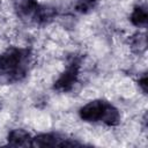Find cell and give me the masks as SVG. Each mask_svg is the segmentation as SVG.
<instances>
[{
  "instance_id": "ba28073f",
  "label": "cell",
  "mask_w": 148,
  "mask_h": 148,
  "mask_svg": "<svg viewBox=\"0 0 148 148\" xmlns=\"http://www.w3.org/2000/svg\"><path fill=\"white\" fill-rule=\"evenodd\" d=\"M130 21L133 25H135L138 28H146L147 21H148L147 7L145 5L135 6L130 15Z\"/></svg>"
},
{
  "instance_id": "3957f363",
  "label": "cell",
  "mask_w": 148,
  "mask_h": 148,
  "mask_svg": "<svg viewBox=\"0 0 148 148\" xmlns=\"http://www.w3.org/2000/svg\"><path fill=\"white\" fill-rule=\"evenodd\" d=\"M80 68H81L80 60L77 58H72L66 65V68L64 69V72L54 81L53 89L59 92H67L72 90V88L76 84L79 80Z\"/></svg>"
},
{
  "instance_id": "5b68a950",
  "label": "cell",
  "mask_w": 148,
  "mask_h": 148,
  "mask_svg": "<svg viewBox=\"0 0 148 148\" xmlns=\"http://www.w3.org/2000/svg\"><path fill=\"white\" fill-rule=\"evenodd\" d=\"M39 5L37 0H14V10L22 21L34 23Z\"/></svg>"
},
{
  "instance_id": "7a4b0ae2",
  "label": "cell",
  "mask_w": 148,
  "mask_h": 148,
  "mask_svg": "<svg viewBox=\"0 0 148 148\" xmlns=\"http://www.w3.org/2000/svg\"><path fill=\"white\" fill-rule=\"evenodd\" d=\"M79 116L87 123H102L106 126H117L120 123V112L111 103L104 99H94L79 110Z\"/></svg>"
},
{
  "instance_id": "8992f818",
  "label": "cell",
  "mask_w": 148,
  "mask_h": 148,
  "mask_svg": "<svg viewBox=\"0 0 148 148\" xmlns=\"http://www.w3.org/2000/svg\"><path fill=\"white\" fill-rule=\"evenodd\" d=\"M7 142L13 147H29L32 146V138L25 130L15 128L8 133Z\"/></svg>"
},
{
  "instance_id": "8fae6325",
  "label": "cell",
  "mask_w": 148,
  "mask_h": 148,
  "mask_svg": "<svg viewBox=\"0 0 148 148\" xmlns=\"http://www.w3.org/2000/svg\"><path fill=\"white\" fill-rule=\"evenodd\" d=\"M138 84H139V88L142 90L143 94H147V89H148V83H147V74L145 73L142 76L139 77L138 80Z\"/></svg>"
},
{
  "instance_id": "277c9868",
  "label": "cell",
  "mask_w": 148,
  "mask_h": 148,
  "mask_svg": "<svg viewBox=\"0 0 148 148\" xmlns=\"http://www.w3.org/2000/svg\"><path fill=\"white\" fill-rule=\"evenodd\" d=\"M81 143L72 139H66L56 133H42L32 138L34 147H67V146H80Z\"/></svg>"
},
{
  "instance_id": "30bf717a",
  "label": "cell",
  "mask_w": 148,
  "mask_h": 148,
  "mask_svg": "<svg viewBox=\"0 0 148 148\" xmlns=\"http://www.w3.org/2000/svg\"><path fill=\"white\" fill-rule=\"evenodd\" d=\"M96 2H97V0H77L75 3V9L79 13L87 14L95 8Z\"/></svg>"
},
{
  "instance_id": "9c48e42d",
  "label": "cell",
  "mask_w": 148,
  "mask_h": 148,
  "mask_svg": "<svg viewBox=\"0 0 148 148\" xmlns=\"http://www.w3.org/2000/svg\"><path fill=\"white\" fill-rule=\"evenodd\" d=\"M131 46L133 50H135L136 52H143L146 50L147 46V40H146V35L145 34H136L133 36V38L131 39Z\"/></svg>"
},
{
  "instance_id": "52a82bcc",
  "label": "cell",
  "mask_w": 148,
  "mask_h": 148,
  "mask_svg": "<svg viewBox=\"0 0 148 148\" xmlns=\"http://www.w3.org/2000/svg\"><path fill=\"white\" fill-rule=\"evenodd\" d=\"M57 16V8L49 6V5H39L38 10L36 13L34 23L39 24V25H44L50 23L54 17Z\"/></svg>"
},
{
  "instance_id": "6da1fadb",
  "label": "cell",
  "mask_w": 148,
  "mask_h": 148,
  "mask_svg": "<svg viewBox=\"0 0 148 148\" xmlns=\"http://www.w3.org/2000/svg\"><path fill=\"white\" fill-rule=\"evenodd\" d=\"M31 64V51L27 47L10 46L0 54V75L6 82L23 80Z\"/></svg>"
}]
</instances>
